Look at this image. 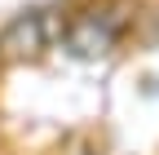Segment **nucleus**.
<instances>
[{
    "mask_svg": "<svg viewBox=\"0 0 159 155\" xmlns=\"http://www.w3.org/2000/svg\"><path fill=\"white\" fill-rule=\"evenodd\" d=\"M128 22H133V5L128 0H93V5H84L80 13L66 18L62 45L75 58H102V53H111L124 40Z\"/></svg>",
    "mask_w": 159,
    "mask_h": 155,
    "instance_id": "obj_1",
    "label": "nucleus"
},
{
    "mask_svg": "<svg viewBox=\"0 0 159 155\" xmlns=\"http://www.w3.org/2000/svg\"><path fill=\"white\" fill-rule=\"evenodd\" d=\"M62 27H66V13L57 9H31L22 18H13L0 35V49L5 53H44L49 45L62 40Z\"/></svg>",
    "mask_w": 159,
    "mask_h": 155,
    "instance_id": "obj_2",
    "label": "nucleus"
},
{
    "mask_svg": "<svg viewBox=\"0 0 159 155\" xmlns=\"http://www.w3.org/2000/svg\"><path fill=\"white\" fill-rule=\"evenodd\" d=\"M0 58H5V49H0Z\"/></svg>",
    "mask_w": 159,
    "mask_h": 155,
    "instance_id": "obj_3",
    "label": "nucleus"
}]
</instances>
